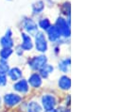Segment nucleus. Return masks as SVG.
<instances>
[{"mask_svg":"<svg viewBox=\"0 0 122 112\" xmlns=\"http://www.w3.org/2000/svg\"><path fill=\"white\" fill-rule=\"evenodd\" d=\"M55 27L58 28V30L60 31L61 35L64 38H69L71 31H70V23L67 22L66 20H64L62 17H59L56 20L55 23Z\"/></svg>","mask_w":122,"mask_h":112,"instance_id":"nucleus-1","label":"nucleus"},{"mask_svg":"<svg viewBox=\"0 0 122 112\" xmlns=\"http://www.w3.org/2000/svg\"><path fill=\"white\" fill-rule=\"evenodd\" d=\"M35 47L37 51L45 53L47 50V42L46 36L43 32H36L35 33Z\"/></svg>","mask_w":122,"mask_h":112,"instance_id":"nucleus-2","label":"nucleus"},{"mask_svg":"<svg viewBox=\"0 0 122 112\" xmlns=\"http://www.w3.org/2000/svg\"><path fill=\"white\" fill-rule=\"evenodd\" d=\"M47 62V58L46 56H34L30 61V66L31 69L33 70H40L45 64H46Z\"/></svg>","mask_w":122,"mask_h":112,"instance_id":"nucleus-3","label":"nucleus"},{"mask_svg":"<svg viewBox=\"0 0 122 112\" xmlns=\"http://www.w3.org/2000/svg\"><path fill=\"white\" fill-rule=\"evenodd\" d=\"M21 100H22L21 96L14 93H9L4 96V103L6 104V106H9V107H13L19 104Z\"/></svg>","mask_w":122,"mask_h":112,"instance_id":"nucleus-4","label":"nucleus"},{"mask_svg":"<svg viewBox=\"0 0 122 112\" xmlns=\"http://www.w3.org/2000/svg\"><path fill=\"white\" fill-rule=\"evenodd\" d=\"M42 104H43V107L46 110H49V109H52L55 107V105H56V100L54 98V96L52 95H49V94H46V95H44L43 98H42Z\"/></svg>","mask_w":122,"mask_h":112,"instance_id":"nucleus-5","label":"nucleus"},{"mask_svg":"<svg viewBox=\"0 0 122 112\" xmlns=\"http://www.w3.org/2000/svg\"><path fill=\"white\" fill-rule=\"evenodd\" d=\"M46 32H47L48 39H49V41L51 42H55L59 41L61 38L60 31L58 30V28H56L55 26H50L49 28L46 29Z\"/></svg>","mask_w":122,"mask_h":112,"instance_id":"nucleus-6","label":"nucleus"},{"mask_svg":"<svg viewBox=\"0 0 122 112\" xmlns=\"http://www.w3.org/2000/svg\"><path fill=\"white\" fill-rule=\"evenodd\" d=\"M24 28L27 32H29L30 34H35L38 31L37 28V24L31 19V18H27L24 21Z\"/></svg>","mask_w":122,"mask_h":112,"instance_id":"nucleus-7","label":"nucleus"},{"mask_svg":"<svg viewBox=\"0 0 122 112\" xmlns=\"http://www.w3.org/2000/svg\"><path fill=\"white\" fill-rule=\"evenodd\" d=\"M22 36V44H21V47L23 50H26V51H30L32 49L33 47V42H32V40H31L30 36L28 35L27 33H22L21 34Z\"/></svg>","mask_w":122,"mask_h":112,"instance_id":"nucleus-8","label":"nucleus"},{"mask_svg":"<svg viewBox=\"0 0 122 112\" xmlns=\"http://www.w3.org/2000/svg\"><path fill=\"white\" fill-rule=\"evenodd\" d=\"M13 89L19 92H22V93H26L29 91V84L27 82V80L25 79H22L20 81H18L17 83L13 85Z\"/></svg>","mask_w":122,"mask_h":112,"instance_id":"nucleus-9","label":"nucleus"},{"mask_svg":"<svg viewBox=\"0 0 122 112\" xmlns=\"http://www.w3.org/2000/svg\"><path fill=\"white\" fill-rule=\"evenodd\" d=\"M29 83L33 88H39L42 85V77L38 74H33L31 75L29 78Z\"/></svg>","mask_w":122,"mask_h":112,"instance_id":"nucleus-10","label":"nucleus"},{"mask_svg":"<svg viewBox=\"0 0 122 112\" xmlns=\"http://www.w3.org/2000/svg\"><path fill=\"white\" fill-rule=\"evenodd\" d=\"M44 9H45V2L43 0H38L32 5V12L35 15L42 13Z\"/></svg>","mask_w":122,"mask_h":112,"instance_id":"nucleus-11","label":"nucleus"},{"mask_svg":"<svg viewBox=\"0 0 122 112\" xmlns=\"http://www.w3.org/2000/svg\"><path fill=\"white\" fill-rule=\"evenodd\" d=\"M59 87L61 88V89H64V90H67L70 89L71 87V80L68 76L66 75H63L61 76V78L59 79Z\"/></svg>","mask_w":122,"mask_h":112,"instance_id":"nucleus-12","label":"nucleus"},{"mask_svg":"<svg viewBox=\"0 0 122 112\" xmlns=\"http://www.w3.org/2000/svg\"><path fill=\"white\" fill-rule=\"evenodd\" d=\"M54 68L52 65H49V64H45L41 69H40V75L41 77H45L46 78L52 72H53Z\"/></svg>","mask_w":122,"mask_h":112,"instance_id":"nucleus-13","label":"nucleus"},{"mask_svg":"<svg viewBox=\"0 0 122 112\" xmlns=\"http://www.w3.org/2000/svg\"><path fill=\"white\" fill-rule=\"evenodd\" d=\"M0 44L3 48H11L13 46V40L11 37L4 36L0 39Z\"/></svg>","mask_w":122,"mask_h":112,"instance_id":"nucleus-14","label":"nucleus"},{"mask_svg":"<svg viewBox=\"0 0 122 112\" xmlns=\"http://www.w3.org/2000/svg\"><path fill=\"white\" fill-rule=\"evenodd\" d=\"M8 74H9V76L12 80H18L22 77V71L19 68H12V69L9 70Z\"/></svg>","mask_w":122,"mask_h":112,"instance_id":"nucleus-15","label":"nucleus"},{"mask_svg":"<svg viewBox=\"0 0 122 112\" xmlns=\"http://www.w3.org/2000/svg\"><path fill=\"white\" fill-rule=\"evenodd\" d=\"M70 64H71V59L70 58H65L59 63V69L63 73H67L70 69Z\"/></svg>","mask_w":122,"mask_h":112,"instance_id":"nucleus-16","label":"nucleus"},{"mask_svg":"<svg viewBox=\"0 0 122 112\" xmlns=\"http://www.w3.org/2000/svg\"><path fill=\"white\" fill-rule=\"evenodd\" d=\"M28 112H43V109L37 102H30L28 105Z\"/></svg>","mask_w":122,"mask_h":112,"instance_id":"nucleus-17","label":"nucleus"},{"mask_svg":"<svg viewBox=\"0 0 122 112\" xmlns=\"http://www.w3.org/2000/svg\"><path fill=\"white\" fill-rule=\"evenodd\" d=\"M13 53L11 48H2L0 51V56L2 59H8L10 56H11V54Z\"/></svg>","mask_w":122,"mask_h":112,"instance_id":"nucleus-18","label":"nucleus"},{"mask_svg":"<svg viewBox=\"0 0 122 112\" xmlns=\"http://www.w3.org/2000/svg\"><path fill=\"white\" fill-rule=\"evenodd\" d=\"M10 70V67H9V64L7 62L6 59H0V73L2 74H7Z\"/></svg>","mask_w":122,"mask_h":112,"instance_id":"nucleus-19","label":"nucleus"},{"mask_svg":"<svg viewBox=\"0 0 122 112\" xmlns=\"http://www.w3.org/2000/svg\"><path fill=\"white\" fill-rule=\"evenodd\" d=\"M51 26L50 24V21L47 19V18H45V19H42L40 22H39V27L42 28L43 30H46Z\"/></svg>","mask_w":122,"mask_h":112,"instance_id":"nucleus-20","label":"nucleus"},{"mask_svg":"<svg viewBox=\"0 0 122 112\" xmlns=\"http://www.w3.org/2000/svg\"><path fill=\"white\" fill-rule=\"evenodd\" d=\"M63 7H64V9L62 10L64 14L66 15H70V3L69 2H65L63 4Z\"/></svg>","mask_w":122,"mask_h":112,"instance_id":"nucleus-21","label":"nucleus"},{"mask_svg":"<svg viewBox=\"0 0 122 112\" xmlns=\"http://www.w3.org/2000/svg\"><path fill=\"white\" fill-rule=\"evenodd\" d=\"M7 84V77L5 74L0 73V86H5Z\"/></svg>","mask_w":122,"mask_h":112,"instance_id":"nucleus-22","label":"nucleus"},{"mask_svg":"<svg viewBox=\"0 0 122 112\" xmlns=\"http://www.w3.org/2000/svg\"><path fill=\"white\" fill-rule=\"evenodd\" d=\"M16 53H17L19 56H21V55L23 54V50H22V47H21V45L17 47V49H16Z\"/></svg>","mask_w":122,"mask_h":112,"instance_id":"nucleus-23","label":"nucleus"},{"mask_svg":"<svg viewBox=\"0 0 122 112\" xmlns=\"http://www.w3.org/2000/svg\"><path fill=\"white\" fill-rule=\"evenodd\" d=\"M5 36H8V37H11V38H12V31H11V29H8V30L6 31Z\"/></svg>","mask_w":122,"mask_h":112,"instance_id":"nucleus-24","label":"nucleus"},{"mask_svg":"<svg viewBox=\"0 0 122 112\" xmlns=\"http://www.w3.org/2000/svg\"><path fill=\"white\" fill-rule=\"evenodd\" d=\"M46 112H59V111H57L56 109L52 108V109H49V110H46Z\"/></svg>","mask_w":122,"mask_h":112,"instance_id":"nucleus-25","label":"nucleus"},{"mask_svg":"<svg viewBox=\"0 0 122 112\" xmlns=\"http://www.w3.org/2000/svg\"><path fill=\"white\" fill-rule=\"evenodd\" d=\"M59 112H60V111H59ZM61 112H69V111H61Z\"/></svg>","mask_w":122,"mask_h":112,"instance_id":"nucleus-26","label":"nucleus"},{"mask_svg":"<svg viewBox=\"0 0 122 112\" xmlns=\"http://www.w3.org/2000/svg\"><path fill=\"white\" fill-rule=\"evenodd\" d=\"M0 105H1V99H0Z\"/></svg>","mask_w":122,"mask_h":112,"instance_id":"nucleus-27","label":"nucleus"},{"mask_svg":"<svg viewBox=\"0 0 122 112\" xmlns=\"http://www.w3.org/2000/svg\"><path fill=\"white\" fill-rule=\"evenodd\" d=\"M8 1H11V0H8Z\"/></svg>","mask_w":122,"mask_h":112,"instance_id":"nucleus-28","label":"nucleus"}]
</instances>
